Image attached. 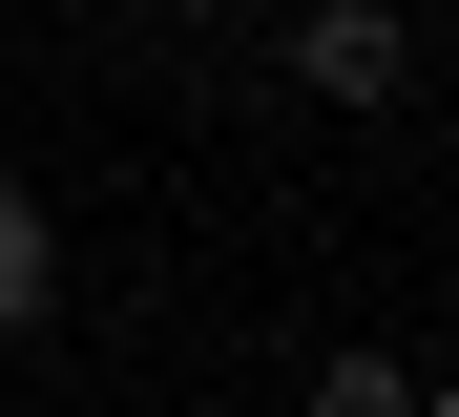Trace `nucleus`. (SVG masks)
<instances>
[{
	"label": "nucleus",
	"instance_id": "obj_4",
	"mask_svg": "<svg viewBox=\"0 0 459 417\" xmlns=\"http://www.w3.org/2000/svg\"><path fill=\"white\" fill-rule=\"evenodd\" d=\"M168 22H230V0H168Z\"/></svg>",
	"mask_w": 459,
	"mask_h": 417
},
{
	"label": "nucleus",
	"instance_id": "obj_3",
	"mask_svg": "<svg viewBox=\"0 0 459 417\" xmlns=\"http://www.w3.org/2000/svg\"><path fill=\"white\" fill-rule=\"evenodd\" d=\"M314 417H418V376L397 355H314Z\"/></svg>",
	"mask_w": 459,
	"mask_h": 417
},
{
	"label": "nucleus",
	"instance_id": "obj_5",
	"mask_svg": "<svg viewBox=\"0 0 459 417\" xmlns=\"http://www.w3.org/2000/svg\"><path fill=\"white\" fill-rule=\"evenodd\" d=\"M418 417H459V376H438V396H418Z\"/></svg>",
	"mask_w": 459,
	"mask_h": 417
},
{
	"label": "nucleus",
	"instance_id": "obj_2",
	"mask_svg": "<svg viewBox=\"0 0 459 417\" xmlns=\"http://www.w3.org/2000/svg\"><path fill=\"white\" fill-rule=\"evenodd\" d=\"M63 313V230H42V188H0V334H42Z\"/></svg>",
	"mask_w": 459,
	"mask_h": 417
},
{
	"label": "nucleus",
	"instance_id": "obj_1",
	"mask_svg": "<svg viewBox=\"0 0 459 417\" xmlns=\"http://www.w3.org/2000/svg\"><path fill=\"white\" fill-rule=\"evenodd\" d=\"M292 83H314V105H397V83H418V22H397V0H314V22H292Z\"/></svg>",
	"mask_w": 459,
	"mask_h": 417
}]
</instances>
